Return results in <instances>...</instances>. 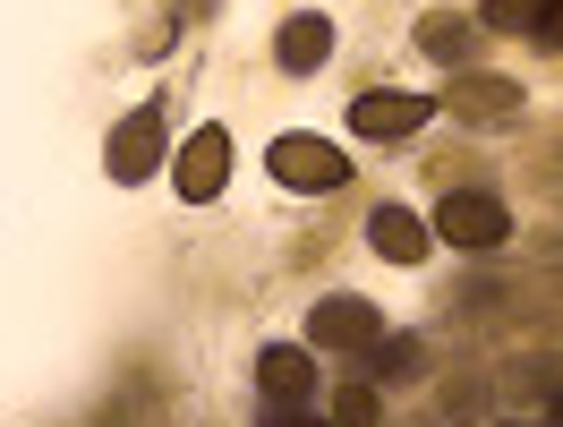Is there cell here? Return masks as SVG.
Segmentation results:
<instances>
[{"label":"cell","mask_w":563,"mask_h":427,"mask_svg":"<svg viewBox=\"0 0 563 427\" xmlns=\"http://www.w3.org/2000/svg\"><path fill=\"white\" fill-rule=\"evenodd\" d=\"M265 172H274L282 188H299V197H333V188L351 179V145L317 138V129H282V138L265 145Z\"/></svg>","instance_id":"1"},{"label":"cell","mask_w":563,"mask_h":427,"mask_svg":"<svg viewBox=\"0 0 563 427\" xmlns=\"http://www.w3.org/2000/svg\"><path fill=\"white\" fill-rule=\"evenodd\" d=\"M427 222H435V240H444V249H470V256H487V249L512 240V206H504L495 188H453Z\"/></svg>","instance_id":"2"},{"label":"cell","mask_w":563,"mask_h":427,"mask_svg":"<svg viewBox=\"0 0 563 427\" xmlns=\"http://www.w3.org/2000/svg\"><path fill=\"white\" fill-rule=\"evenodd\" d=\"M163 154H172V138H163V103H145V111H129V120L103 138V172H111V188H145V179L163 172Z\"/></svg>","instance_id":"3"},{"label":"cell","mask_w":563,"mask_h":427,"mask_svg":"<svg viewBox=\"0 0 563 427\" xmlns=\"http://www.w3.org/2000/svg\"><path fill=\"white\" fill-rule=\"evenodd\" d=\"M376 342H385V317H376L367 299H351V291H333V299H317V308H308V351L367 359Z\"/></svg>","instance_id":"4"},{"label":"cell","mask_w":563,"mask_h":427,"mask_svg":"<svg viewBox=\"0 0 563 427\" xmlns=\"http://www.w3.org/2000/svg\"><path fill=\"white\" fill-rule=\"evenodd\" d=\"M427 120H435V95H410V86H367V95L351 103V138L401 145V138H419Z\"/></svg>","instance_id":"5"},{"label":"cell","mask_w":563,"mask_h":427,"mask_svg":"<svg viewBox=\"0 0 563 427\" xmlns=\"http://www.w3.org/2000/svg\"><path fill=\"white\" fill-rule=\"evenodd\" d=\"M172 188H179V206H213V197L231 188V129H222V120H206V129L172 154Z\"/></svg>","instance_id":"6"},{"label":"cell","mask_w":563,"mask_h":427,"mask_svg":"<svg viewBox=\"0 0 563 427\" xmlns=\"http://www.w3.org/2000/svg\"><path fill=\"white\" fill-rule=\"evenodd\" d=\"M256 393H265V410H299L317 393V351L308 342H265L256 351Z\"/></svg>","instance_id":"7"},{"label":"cell","mask_w":563,"mask_h":427,"mask_svg":"<svg viewBox=\"0 0 563 427\" xmlns=\"http://www.w3.org/2000/svg\"><path fill=\"white\" fill-rule=\"evenodd\" d=\"M274 61H282V77H317L333 61V18L324 9H290L274 26Z\"/></svg>","instance_id":"8"},{"label":"cell","mask_w":563,"mask_h":427,"mask_svg":"<svg viewBox=\"0 0 563 427\" xmlns=\"http://www.w3.org/2000/svg\"><path fill=\"white\" fill-rule=\"evenodd\" d=\"M367 249L385 256V265H427V249H435V222L410 206H376L367 214Z\"/></svg>","instance_id":"9"},{"label":"cell","mask_w":563,"mask_h":427,"mask_svg":"<svg viewBox=\"0 0 563 427\" xmlns=\"http://www.w3.org/2000/svg\"><path fill=\"white\" fill-rule=\"evenodd\" d=\"M478 35H487L478 9H427L419 18V52L444 61V69H470V61H478Z\"/></svg>","instance_id":"10"},{"label":"cell","mask_w":563,"mask_h":427,"mask_svg":"<svg viewBox=\"0 0 563 427\" xmlns=\"http://www.w3.org/2000/svg\"><path fill=\"white\" fill-rule=\"evenodd\" d=\"M453 111L461 120H512V111H521V86H512V77H461L453 86Z\"/></svg>","instance_id":"11"},{"label":"cell","mask_w":563,"mask_h":427,"mask_svg":"<svg viewBox=\"0 0 563 427\" xmlns=\"http://www.w3.org/2000/svg\"><path fill=\"white\" fill-rule=\"evenodd\" d=\"M358 368H367V385H376V376H419L427 351H419V333H385V342L358 359Z\"/></svg>","instance_id":"12"},{"label":"cell","mask_w":563,"mask_h":427,"mask_svg":"<svg viewBox=\"0 0 563 427\" xmlns=\"http://www.w3.org/2000/svg\"><path fill=\"white\" fill-rule=\"evenodd\" d=\"M376 419H385V402H376V385H367V376L333 393V427H376Z\"/></svg>","instance_id":"13"},{"label":"cell","mask_w":563,"mask_h":427,"mask_svg":"<svg viewBox=\"0 0 563 427\" xmlns=\"http://www.w3.org/2000/svg\"><path fill=\"white\" fill-rule=\"evenodd\" d=\"M547 9H555V0H487V9H478V26H538Z\"/></svg>","instance_id":"14"},{"label":"cell","mask_w":563,"mask_h":427,"mask_svg":"<svg viewBox=\"0 0 563 427\" xmlns=\"http://www.w3.org/2000/svg\"><path fill=\"white\" fill-rule=\"evenodd\" d=\"M172 35H179V18H145V26H137V61H163Z\"/></svg>","instance_id":"15"},{"label":"cell","mask_w":563,"mask_h":427,"mask_svg":"<svg viewBox=\"0 0 563 427\" xmlns=\"http://www.w3.org/2000/svg\"><path fill=\"white\" fill-rule=\"evenodd\" d=\"M529 35L547 43V52H563V0H555V9H547V18H538V26H529Z\"/></svg>","instance_id":"16"},{"label":"cell","mask_w":563,"mask_h":427,"mask_svg":"<svg viewBox=\"0 0 563 427\" xmlns=\"http://www.w3.org/2000/svg\"><path fill=\"white\" fill-rule=\"evenodd\" d=\"M222 0H172V18H213Z\"/></svg>","instance_id":"17"},{"label":"cell","mask_w":563,"mask_h":427,"mask_svg":"<svg viewBox=\"0 0 563 427\" xmlns=\"http://www.w3.org/2000/svg\"><path fill=\"white\" fill-rule=\"evenodd\" d=\"M265 427H333V419H299V410H274Z\"/></svg>","instance_id":"18"},{"label":"cell","mask_w":563,"mask_h":427,"mask_svg":"<svg viewBox=\"0 0 563 427\" xmlns=\"http://www.w3.org/2000/svg\"><path fill=\"white\" fill-rule=\"evenodd\" d=\"M547 419H555V427H563V393H555V410H547Z\"/></svg>","instance_id":"19"}]
</instances>
